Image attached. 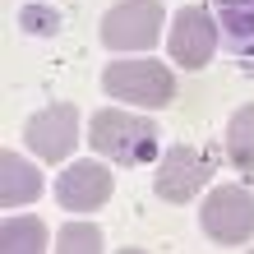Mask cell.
Segmentation results:
<instances>
[{
  "instance_id": "cell-1",
  "label": "cell",
  "mask_w": 254,
  "mask_h": 254,
  "mask_svg": "<svg viewBox=\"0 0 254 254\" xmlns=\"http://www.w3.org/2000/svg\"><path fill=\"white\" fill-rule=\"evenodd\" d=\"M157 125L148 116H134L125 107H102L88 125V143L93 153L121 162V167H139V162H153L157 157Z\"/></svg>"
},
{
  "instance_id": "cell-2",
  "label": "cell",
  "mask_w": 254,
  "mask_h": 254,
  "mask_svg": "<svg viewBox=\"0 0 254 254\" xmlns=\"http://www.w3.org/2000/svg\"><path fill=\"white\" fill-rule=\"evenodd\" d=\"M102 88L125 107H148V111L176 102V74L162 61H111L102 74Z\"/></svg>"
},
{
  "instance_id": "cell-3",
  "label": "cell",
  "mask_w": 254,
  "mask_h": 254,
  "mask_svg": "<svg viewBox=\"0 0 254 254\" xmlns=\"http://www.w3.org/2000/svg\"><path fill=\"white\" fill-rule=\"evenodd\" d=\"M162 23H167V9L157 0H121L102 14V47L111 51H148L157 47Z\"/></svg>"
},
{
  "instance_id": "cell-4",
  "label": "cell",
  "mask_w": 254,
  "mask_h": 254,
  "mask_svg": "<svg viewBox=\"0 0 254 254\" xmlns=\"http://www.w3.org/2000/svg\"><path fill=\"white\" fill-rule=\"evenodd\" d=\"M199 227L213 245H245L254 236V194L245 185H217L199 208Z\"/></svg>"
},
{
  "instance_id": "cell-5",
  "label": "cell",
  "mask_w": 254,
  "mask_h": 254,
  "mask_svg": "<svg viewBox=\"0 0 254 254\" xmlns=\"http://www.w3.org/2000/svg\"><path fill=\"white\" fill-rule=\"evenodd\" d=\"M208 181H213V157L199 153V148H190V143H171L167 153H162L157 171H153V190H157V199H167V203H190Z\"/></svg>"
},
{
  "instance_id": "cell-6",
  "label": "cell",
  "mask_w": 254,
  "mask_h": 254,
  "mask_svg": "<svg viewBox=\"0 0 254 254\" xmlns=\"http://www.w3.org/2000/svg\"><path fill=\"white\" fill-rule=\"evenodd\" d=\"M23 139H28V148H33L42 162H65L74 148H79V107H69V102L42 107L37 116H28Z\"/></svg>"
},
{
  "instance_id": "cell-7",
  "label": "cell",
  "mask_w": 254,
  "mask_h": 254,
  "mask_svg": "<svg viewBox=\"0 0 254 254\" xmlns=\"http://www.w3.org/2000/svg\"><path fill=\"white\" fill-rule=\"evenodd\" d=\"M167 47H171V61L181 69H203L213 61V47H217V23L203 5H190L171 19V33H167Z\"/></svg>"
},
{
  "instance_id": "cell-8",
  "label": "cell",
  "mask_w": 254,
  "mask_h": 254,
  "mask_svg": "<svg viewBox=\"0 0 254 254\" xmlns=\"http://www.w3.org/2000/svg\"><path fill=\"white\" fill-rule=\"evenodd\" d=\"M111 190H116V181L102 162H69L61 171V181H56V199H61V208L93 213V208H102L111 199Z\"/></svg>"
},
{
  "instance_id": "cell-9",
  "label": "cell",
  "mask_w": 254,
  "mask_h": 254,
  "mask_svg": "<svg viewBox=\"0 0 254 254\" xmlns=\"http://www.w3.org/2000/svg\"><path fill=\"white\" fill-rule=\"evenodd\" d=\"M37 194H42V171L23 153L5 148V153H0V203L19 208V203H33Z\"/></svg>"
},
{
  "instance_id": "cell-10",
  "label": "cell",
  "mask_w": 254,
  "mask_h": 254,
  "mask_svg": "<svg viewBox=\"0 0 254 254\" xmlns=\"http://www.w3.org/2000/svg\"><path fill=\"white\" fill-rule=\"evenodd\" d=\"M0 250H9V254L47 250V222L42 217H5V227H0Z\"/></svg>"
},
{
  "instance_id": "cell-11",
  "label": "cell",
  "mask_w": 254,
  "mask_h": 254,
  "mask_svg": "<svg viewBox=\"0 0 254 254\" xmlns=\"http://www.w3.org/2000/svg\"><path fill=\"white\" fill-rule=\"evenodd\" d=\"M227 157L236 171H254V102L241 107L227 125Z\"/></svg>"
},
{
  "instance_id": "cell-12",
  "label": "cell",
  "mask_w": 254,
  "mask_h": 254,
  "mask_svg": "<svg viewBox=\"0 0 254 254\" xmlns=\"http://www.w3.org/2000/svg\"><path fill=\"white\" fill-rule=\"evenodd\" d=\"M227 23V47L241 65H254V14H217Z\"/></svg>"
},
{
  "instance_id": "cell-13",
  "label": "cell",
  "mask_w": 254,
  "mask_h": 254,
  "mask_svg": "<svg viewBox=\"0 0 254 254\" xmlns=\"http://www.w3.org/2000/svg\"><path fill=\"white\" fill-rule=\"evenodd\" d=\"M61 254H88V250H102V231L93 227V222H69V227H61V245H56Z\"/></svg>"
},
{
  "instance_id": "cell-14",
  "label": "cell",
  "mask_w": 254,
  "mask_h": 254,
  "mask_svg": "<svg viewBox=\"0 0 254 254\" xmlns=\"http://www.w3.org/2000/svg\"><path fill=\"white\" fill-rule=\"evenodd\" d=\"M23 28H33V33H56V14L42 9V5H28L23 9Z\"/></svg>"
},
{
  "instance_id": "cell-15",
  "label": "cell",
  "mask_w": 254,
  "mask_h": 254,
  "mask_svg": "<svg viewBox=\"0 0 254 254\" xmlns=\"http://www.w3.org/2000/svg\"><path fill=\"white\" fill-rule=\"evenodd\" d=\"M217 14H254V0H217Z\"/></svg>"
}]
</instances>
